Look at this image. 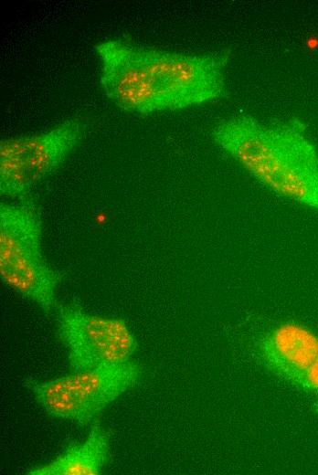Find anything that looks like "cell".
<instances>
[{
  "label": "cell",
  "instance_id": "6da1fadb",
  "mask_svg": "<svg viewBox=\"0 0 318 475\" xmlns=\"http://www.w3.org/2000/svg\"><path fill=\"white\" fill-rule=\"evenodd\" d=\"M100 85L118 108L140 114L198 106L221 97L228 53L185 54L122 39L95 45Z\"/></svg>",
  "mask_w": 318,
  "mask_h": 475
},
{
  "label": "cell",
  "instance_id": "7a4b0ae2",
  "mask_svg": "<svg viewBox=\"0 0 318 475\" xmlns=\"http://www.w3.org/2000/svg\"><path fill=\"white\" fill-rule=\"evenodd\" d=\"M213 139L269 189L318 212V153L299 120L234 116L215 127Z\"/></svg>",
  "mask_w": 318,
  "mask_h": 475
},
{
  "label": "cell",
  "instance_id": "3957f363",
  "mask_svg": "<svg viewBox=\"0 0 318 475\" xmlns=\"http://www.w3.org/2000/svg\"><path fill=\"white\" fill-rule=\"evenodd\" d=\"M42 218L30 198L0 205V276L3 282L46 313L58 307L60 274L46 260Z\"/></svg>",
  "mask_w": 318,
  "mask_h": 475
},
{
  "label": "cell",
  "instance_id": "277c9868",
  "mask_svg": "<svg viewBox=\"0 0 318 475\" xmlns=\"http://www.w3.org/2000/svg\"><path fill=\"white\" fill-rule=\"evenodd\" d=\"M143 371L141 364L131 360L69 372L50 380L26 379L25 385L49 417L88 426L138 384Z\"/></svg>",
  "mask_w": 318,
  "mask_h": 475
},
{
  "label": "cell",
  "instance_id": "5b68a950",
  "mask_svg": "<svg viewBox=\"0 0 318 475\" xmlns=\"http://www.w3.org/2000/svg\"><path fill=\"white\" fill-rule=\"evenodd\" d=\"M86 123L69 119L33 135L4 139L0 142V193L25 200L32 190L55 172L82 140Z\"/></svg>",
  "mask_w": 318,
  "mask_h": 475
},
{
  "label": "cell",
  "instance_id": "8992f818",
  "mask_svg": "<svg viewBox=\"0 0 318 475\" xmlns=\"http://www.w3.org/2000/svg\"><path fill=\"white\" fill-rule=\"evenodd\" d=\"M56 315L69 372L125 363L137 351V340L122 319L92 314L72 302L58 305Z\"/></svg>",
  "mask_w": 318,
  "mask_h": 475
},
{
  "label": "cell",
  "instance_id": "52a82bcc",
  "mask_svg": "<svg viewBox=\"0 0 318 475\" xmlns=\"http://www.w3.org/2000/svg\"><path fill=\"white\" fill-rule=\"evenodd\" d=\"M258 353L270 370L297 385L318 355V335L300 323L283 322L260 340Z\"/></svg>",
  "mask_w": 318,
  "mask_h": 475
},
{
  "label": "cell",
  "instance_id": "ba28073f",
  "mask_svg": "<svg viewBox=\"0 0 318 475\" xmlns=\"http://www.w3.org/2000/svg\"><path fill=\"white\" fill-rule=\"evenodd\" d=\"M110 436L98 424L93 425L86 439L70 445L52 461L29 470V475H98L106 465Z\"/></svg>",
  "mask_w": 318,
  "mask_h": 475
},
{
  "label": "cell",
  "instance_id": "9c48e42d",
  "mask_svg": "<svg viewBox=\"0 0 318 475\" xmlns=\"http://www.w3.org/2000/svg\"><path fill=\"white\" fill-rule=\"evenodd\" d=\"M297 385L306 391L318 394V355L305 371Z\"/></svg>",
  "mask_w": 318,
  "mask_h": 475
}]
</instances>
